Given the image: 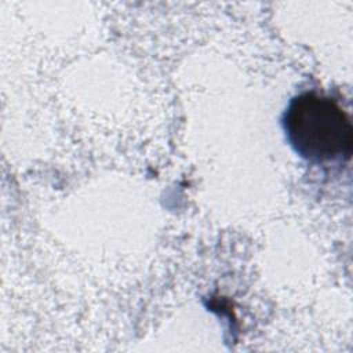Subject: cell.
<instances>
[{
  "mask_svg": "<svg viewBox=\"0 0 353 353\" xmlns=\"http://www.w3.org/2000/svg\"><path fill=\"white\" fill-rule=\"evenodd\" d=\"M284 130L294 150L310 161L349 159L353 128L347 113L316 92L295 97L284 114Z\"/></svg>",
  "mask_w": 353,
  "mask_h": 353,
  "instance_id": "1",
  "label": "cell"
}]
</instances>
